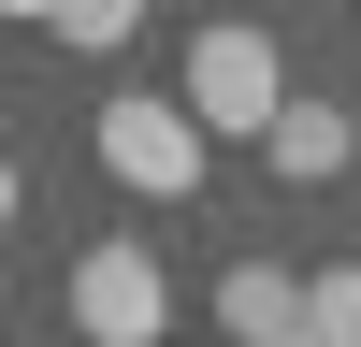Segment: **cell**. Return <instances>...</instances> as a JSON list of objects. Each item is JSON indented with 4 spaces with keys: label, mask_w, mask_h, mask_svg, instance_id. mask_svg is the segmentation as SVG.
I'll list each match as a JSON object with an SVG mask.
<instances>
[{
    "label": "cell",
    "mask_w": 361,
    "mask_h": 347,
    "mask_svg": "<svg viewBox=\"0 0 361 347\" xmlns=\"http://www.w3.org/2000/svg\"><path fill=\"white\" fill-rule=\"evenodd\" d=\"M87 145H102V174H116L130 202H188L202 174H217V130H202L173 87H116V102L87 116Z\"/></svg>",
    "instance_id": "obj_1"
},
{
    "label": "cell",
    "mask_w": 361,
    "mask_h": 347,
    "mask_svg": "<svg viewBox=\"0 0 361 347\" xmlns=\"http://www.w3.org/2000/svg\"><path fill=\"white\" fill-rule=\"evenodd\" d=\"M173 102H188L217 145H275V116H289V58H275V29H260V15H217V29L188 44V87H173Z\"/></svg>",
    "instance_id": "obj_2"
},
{
    "label": "cell",
    "mask_w": 361,
    "mask_h": 347,
    "mask_svg": "<svg viewBox=\"0 0 361 347\" xmlns=\"http://www.w3.org/2000/svg\"><path fill=\"white\" fill-rule=\"evenodd\" d=\"M58 318H73V347H159L173 333V275L145 231H102V246H73V275H58Z\"/></svg>",
    "instance_id": "obj_3"
},
{
    "label": "cell",
    "mask_w": 361,
    "mask_h": 347,
    "mask_svg": "<svg viewBox=\"0 0 361 347\" xmlns=\"http://www.w3.org/2000/svg\"><path fill=\"white\" fill-rule=\"evenodd\" d=\"M347 159H361V116H347V102H289L275 145H260V174H275V188H333Z\"/></svg>",
    "instance_id": "obj_4"
},
{
    "label": "cell",
    "mask_w": 361,
    "mask_h": 347,
    "mask_svg": "<svg viewBox=\"0 0 361 347\" xmlns=\"http://www.w3.org/2000/svg\"><path fill=\"white\" fill-rule=\"evenodd\" d=\"M217 333L231 347H289L304 333V275H289V260H231L217 275Z\"/></svg>",
    "instance_id": "obj_5"
},
{
    "label": "cell",
    "mask_w": 361,
    "mask_h": 347,
    "mask_svg": "<svg viewBox=\"0 0 361 347\" xmlns=\"http://www.w3.org/2000/svg\"><path fill=\"white\" fill-rule=\"evenodd\" d=\"M304 333H318V347H361V260L304 275Z\"/></svg>",
    "instance_id": "obj_6"
},
{
    "label": "cell",
    "mask_w": 361,
    "mask_h": 347,
    "mask_svg": "<svg viewBox=\"0 0 361 347\" xmlns=\"http://www.w3.org/2000/svg\"><path fill=\"white\" fill-rule=\"evenodd\" d=\"M145 29V0H73V15H58V44H87V58H116Z\"/></svg>",
    "instance_id": "obj_7"
},
{
    "label": "cell",
    "mask_w": 361,
    "mask_h": 347,
    "mask_svg": "<svg viewBox=\"0 0 361 347\" xmlns=\"http://www.w3.org/2000/svg\"><path fill=\"white\" fill-rule=\"evenodd\" d=\"M0 15H15V29H58V15H73V0H0Z\"/></svg>",
    "instance_id": "obj_8"
},
{
    "label": "cell",
    "mask_w": 361,
    "mask_h": 347,
    "mask_svg": "<svg viewBox=\"0 0 361 347\" xmlns=\"http://www.w3.org/2000/svg\"><path fill=\"white\" fill-rule=\"evenodd\" d=\"M0 246H15V145H0Z\"/></svg>",
    "instance_id": "obj_9"
}]
</instances>
